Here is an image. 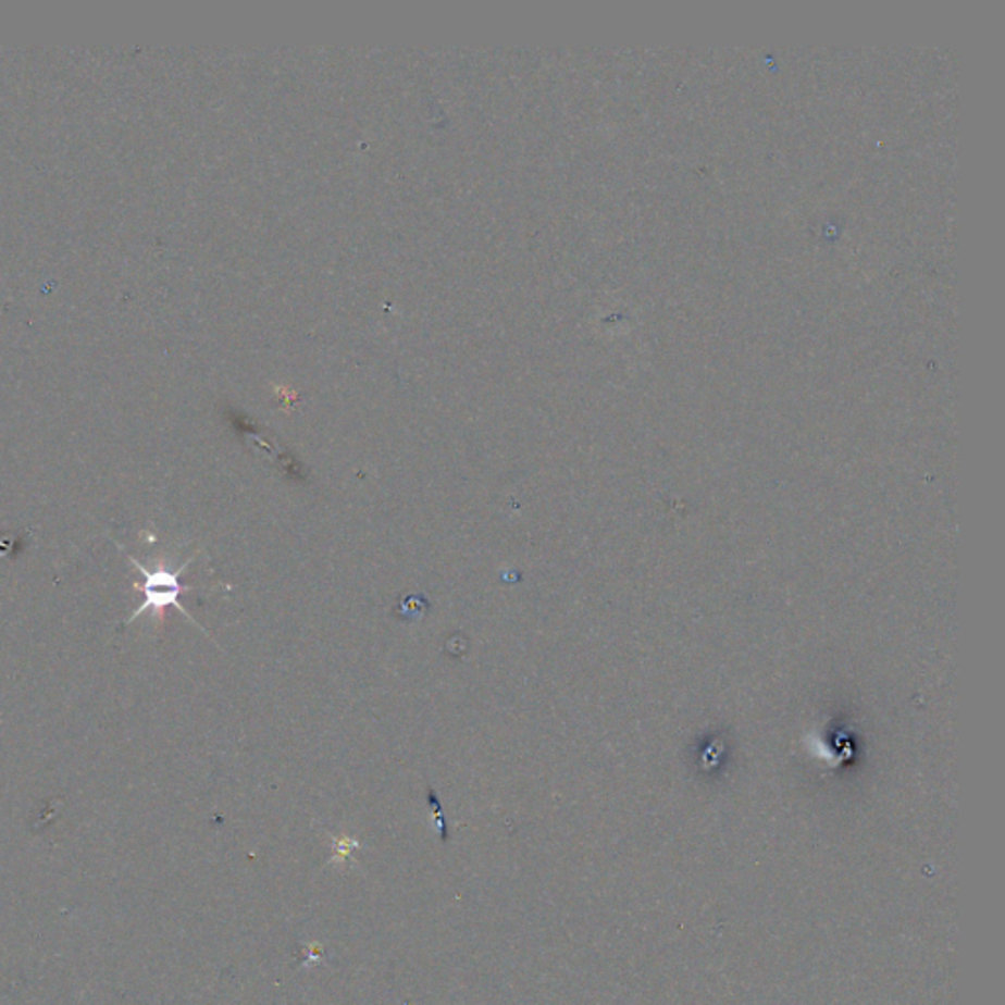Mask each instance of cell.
I'll return each instance as SVG.
<instances>
[{
    "mask_svg": "<svg viewBox=\"0 0 1005 1005\" xmlns=\"http://www.w3.org/2000/svg\"><path fill=\"white\" fill-rule=\"evenodd\" d=\"M128 560L136 566V570H138V572L141 573V578H144V583H141V585L140 583H134V587H136L138 592H141L144 599H141L140 607L131 615V619L126 621V624L134 623L141 613H148V611H150L158 621H163L167 607L179 609L193 624H197V621L193 619L189 611L179 604V595L187 590V587H183L179 578H182V573L185 572V568L191 563V558H189L187 562L182 563L177 570L167 568L163 562L156 563L153 570H148V568L141 566L134 556H131ZM197 626H199V624H197Z\"/></svg>",
    "mask_w": 1005,
    "mask_h": 1005,
    "instance_id": "6da1fadb",
    "label": "cell"
}]
</instances>
